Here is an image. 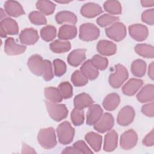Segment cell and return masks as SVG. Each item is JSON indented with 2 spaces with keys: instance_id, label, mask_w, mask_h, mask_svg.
<instances>
[{
  "instance_id": "8fae6325",
  "label": "cell",
  "mask_w": 154,
  "mask_h": 154,
  "mask_svg": "<svg viewBox=\"0 0 154 154\" xmlns=\"http://www.w3.org/2000/svg\"><path fill=\"white\" fill-rule=\"evenodd\" d=\"M138 141V135L133 129L123 132L120 140V147L125 150H129L135 147Z\"/></svg>"
},
{
  "instance_id": "484cf974",
  "label": "cell",
  "mask_w": 154,
  "mask_h": 154,
  "mask_svg": "<svg viewBox=\"0 0 154 154\" xmlns=\"http://www.w3.org/2000/svg\"><path fill=\"white\" fill-rule=\"evenodd\" d=\"M85 140L95 152H97L100 150L102 143V137L100 135L90 132L85 135Z\"/></svg>"
},
{
  "instance_id": "e0dca14e",
  "label": "cell",
  "mask_w": 154,
  "mask_h": 154,
  "mask_svg": "<svg viewBox=\"0 0 154 154\" xmlns=\"http://www.w3.org/2000/svg\"><path fill=\"white\" fill-rule=\"evenodd\" d=\"M4 7L7 14L11 17H17L25 14L21 5L16 1H5Z\"/></svg>"
},
{
  "instance_id": "7a4b0ae2",
  "label": "cell",
  "mask_w": 154,
  "mask_h": 154,
  "mask_svg": "<svg viewBox=\"0 0 154 154\" xmlns=\"http://www.w3.org/2000/svg\"><path fill=\"white\" fill-rule=\"evenodd\" d=\"M45 103L49 116L55 122H60L67 117L68 109L64 104H58L48 100H45Z\"/></svg>"
},
{
  "instance_id": "f5cc1de1",
  "label": "cell",
  "mask_w": 154,
  "mask_h": 154,
  "mask_svg": "<svg viewBox=\"0 0 154 154\" xmlns=\"http://www.w3.org/2000/svg\"><path fill=\"white\" fill-rule=\"evenodd\" d=\"M55 2L58 3H61V4H66V3L70 2V1H55Z\"/></svg>"
},
{
  "instance_id": "9a60e30c",
  "label": "cell",
  "mask_w": 154,
  "mask_h": 154,
  "mask_svg": "<svg viewBox=\"0 0 154 154\" xmlns=\"http://www.w3.org/2000/svg\"><path fill=\"white\" fill-rule=\"evenodd\" d=\"M81 14L85 17L93 18L103 12L101 7L94 2L86 3L81 8Z\"/></svg>"
},
{
  "instance_id": "f907efd6",
  "label": "cell",
  "mask_w": 154,
  "mask_h": 154,
  "mask_svg": "<svg viewBox=\"0 0 154 154\" xmlns=\"http://www.w3.org/2000/svg\"><path fill=\"white\" fill-rule=\"evenodd\" d=\"M62 153H79V152L76 150L73 147H67L63 151Z\"/></svg>"
},
{
  "instance_id": "f35d334b",
  "label": "cell",
  "mask_w": 154,
  "mask_h": 154,
  "mask_svg": "<svg viewBox=\"0 0 154 154\" xmlns=\"http://www.w3.org/2000/svg\"><path fill=\"white\" fill-rule=\"evenodd\" d=\"M119 20V17L114 16H111L108 14H104L99 16L97 20V23L101 27H106L111 24H113Z\"/></svg>"
},
{
  "instance_id": "603a6c76",
  "label": "cell",
  "mask_w": 154,
  "mask_h": 154,
  "mask_svg": "<svg viewBox=\"0 0 154 154\" xmlns=\"http://www.w3.org/2000/svg\"><path fill=\"white\" fill-rule=\"evenodd\" d=\"M77 34V28L74 25H63L58 33V37L61 40H67L74 38Z\"/></svg>"
},
{
  "instance_id": "2e32d148",
  "label": "cell",
  "mask_w": 154,
  "mask_h": 154,
  "mask_svg": "<svg viewBox=\"0 0 154 154\" xmlns=\"http://www.w3.org/2000/svg\"><path fill=\"white\" fill-rule=\"evenodd\" d=\"M103 114V109L98 104L91 105L89 106L87 113L86 123L89 125H94L101 117Z\"/></svg>"
},
{
  "instance_id": "3957f363",
  "label": "cell",
  "mask_w": 154,
  "mask_h": 154,
  "mask_svg": "<svg viewBox=\"0 0 154 154\" xmlns=\"http://www.w3.org/2000/svg\"><path fill=\"white\" fill-rule=\"evenodd\" d=\"M57 133L59 142L62 144H70L75 135V129L70 123L65 121L60 123L57 128Z\"/></svg>"
},
{
  "instance_id": "f546056e",
  "label": "cell",
  "mask_w": 154,
  "mask_h": 154,
  "mask_svg": "<svg viewBox=\"0 0 154 154\" xmlns=\"http://www.w3.org/2000/svg\"><path fill=\"white\" fill-rule=\"evenodd\" d=\"M44 94L45 98L51 102L58 103L62 101L63 97L57 88L49 87L45 88Z\"/></svg>"
},
{
  "instance_id": "60d3db41",
  "label": "cell",
  "mask_w": 154,
  "mask_h": 154,
  "mask_svg": "<svg viewBox=\"0 0 154 154\" xmlns=\"http://www.w3.org/2000/svg\"><path fill=\"white\" fill-rule=\"evenodd\" d=\"M58 89L63 99H67L72 97L73 95V87L69 82L64 81L61 82L58 87Z\"/></svg>"
},
{
  "instance_id": "cb8c5ba5",
  "label": "cell",
  "mask_w": 154,
  "mask_h": 154,
  "mask_svg": "<svg viewBox=\"0 0 154 154\" xmlns=\"http://www.w3.org/2000/svg\"><path fill=\"white\" fill-rule=\"evenodd\" d=\"M94 101L90 96L86 93H82L76 96L73 100L74 106L78 109H84L93 105Z\"/></svg>"
},
{
  "instance_id": "bcb514c9",
  "label": "cell",
  "mask_w": 154,
  "mask_h": 154,
  "mask_svg": "<svg viewBox=\"0 0 154 154\" xmlns=\"http://www.w3.org/2000/svg\"><path fill=\"white\" fill-rule=\"evenodd\" d=\"M141 112L143 114L147 117H152L154 116V104L152 101L150 103H148L143 105L141 108Z\"/></svg>"
},
{
  "instance_id": "ee69618b",
  "label": "cell",
  "mask_w": 154,
  "mask_h": 154,
  "mask_svg": "<svg viewBox=\"0 0 154 154\" xmlns=\"http://www.w3.org/2000/svg\"><path fill=\"white\" fill-rule=\"evenodd\" d=\"M45 69L43 75V78L46 81H51L54 78L52 66L51 62L48 60H45Z\"/></svg>"
},
{
  "instance_id": "8d00e7d4",
  "label": "cell",
  "mask_w": 154,
  "mask_h": 154,
  "mask_svg": "<svg viewBox=\"0 0 154 154\" xmlns=\"http://www.w3.org/2000/svg\"><path fill=\"white\" fill-rule=\"evenodd\" d=\"M91 63L96 69L100 70H104L108 66V60L106 57L96 54L92 57Z\"/></svg>"
},
{
  "instance_id": "ab89813d",
  "label": "cell",
  "mask_w": 154,
  "mask_h": 154,
  "mask_svg": "<svg viewBox=\"0 0 154 154\" xmlns=\"http://www.w3.org/2000/svg\"><path fill=\"white\" fill-rule=\"evenodd\" d=\"M28 18L32 23L36 25H46L47 23L46 18L40 11H34L31 12L28 15Z\"/></svg>"
},
{
  "instance_id": "7dc6e473",
  "label": "cell",
  "mask_w": 154,
  "mask_h": 154,
  "mask_svg": "<svg viewBox=\"0 0 154 154\" xmlns=\"http://www.w3.org/2000/svg\"><path fill=\"white\" fill-rule=\"evenodd\" d=\"M143 143L146 146H152L154 144V131L152 129L148 134L146 135L143 140Z\"/></svg>"
},
{
  "instance_id": "c3c4849f",
  "label": "cell",
  "mask_w": 154,
  "mask_h": 154,
  "mask_svg": "<svg viewBox=\"0 0 154 154\" xmlns=\"http://www.w3.org/2000/svg\"><path fill=\"white\" fill-rule=\"evenodd\" d=\"M148 75L152 80H153V78H154V62L153 61H152L149 66Z\"/></svg>"
},
{
  "instance_id": "d6a6232c",
  "label": "cell",
  "mask_w": 154,
  "mask_h": 154,
  "mask_svg": "<svg viewBox=\"0 0 154 154\" xmlns=\"http://www.w3.org/2000/svg\"><path fill=\"white\" fill-rule=\"evenodd\" d=\"M132 73L137 77H142L145 75L146 70V63L141 59L134 60L131 67Z\"/></svg>"
},
{
  "instance_id": "816d5d0a",
  "label": "cell",
  "mask_w": 154,
  "mask_h": 154,
  "mask_svg": "<svg viewBox=\"0 0 154 154\" xmlns=\"http://www.w3.org/2000/svg\"><path fill=\"white\" fill-rule=\"evenodd\" d=\"M141 4L142 6L144 7H153L154 5V1L153 0H152V1L143 0V1H141Z\"/></svg>"
},
{
  "instance_id": "1f68e13d",
  "label": "cell",
  "mask_w": 154,
  "mask_h": 154,
  "mask_svg": "<svg viewBox=\"0 0 154 154\" xmlns=\"http://www.w3.org/2000/svg\"><path fill=\"white\" fill-rule=\"evenodd\" d=\"M37 9L45 15L52 14L55 10V4L50 1L39 0L37 1L35 4Z\"/></svg>"
},
{
  "instance_id": "8992f818",
  "label": "cell",
  "mask_w": 154,
  "mask_h": 154,
  "mask_svg": "<svg viewBox=\"0 0 154 154\" xmlns=\"http://www.w3.org/2000/svg\"><path fill=\"white\" fill-rule=\"evenodd\" d=\"M105 34L108 38L120 42L126 37V28L123 23L116 22L105 29Z\"/></svg>"
},
{
  "instance_id": "ffe728a7",
  "label": "cell",
  "mask_w": 154,
  "mask_h": 154,
  "mask_svg": "<svg viewBox=\"0 0 154 154\" xmlns=\"http://www.w3.org/2000/svg\"><path fill=\"white\" fill-rule=\"evenodd\" d=\"M85 49H77L72 51L67 57L68 63L73 67L79 66L86 58Z\"/></svg>"
},
{
  "instance_id": "ac0fdd59",
  "label": "cell",
  "mask_w": 154,
  "mask_h": 154,
  "mask_svg": "<svg viewBox=\"0 0 154 154\" xmlns=\"http://www.w3.org/2000/svg\"><path fill=\"white\" fill-rule=\"evenodd\" d=\"M97 51L99 53L105 56L114 55L117 51V46L113 42L106 40H100L97 44Z\"/></svg>"
},
{
  "instance_id": "44dd1931",
  "label": "cell",
  "mask_w": 154,
  "mask_h": 154,
  "mask_svg": "<svg viewBox=\"0 0 154 154\" xmlns=\"http://www.w3.org/2000/svg\"><path fill=\"white\" fill-rule=\"evenodd\" d=\"M118 134L114 130L109 131L105 136L103 150L106 152H112L117 146Z\"/></svg>"
},
{
  "instance_id": "5bb4252c",
  "label": "cell",
  "mask_w": 154,
  "mask_h": 154,
  "mask_svg": "<svg viewBox=\"0 0 154 154\" xmlns=\"http://www.w3.org/2000/svg\"><path fill=\"white\" fill-rule=\"evenodd\" d=\"M26 47L17 44L13 37H8L5 41L4 51L8 55H16L23 54Z\"/></svg>"
},
{
  "instance_id": "7402d4cb",
  "label": "cell",
  "mask_w": 154,
  "mask_h": 154,
  "mask_svg": "<svg viewBox=\"0 0 154 154\" xmlns=\"http://www.w3.org/2000/svg\"><path fill=\"white\" fill-rule=\"evenodd\" d=\"M137 99L141 103L153 101L154 99V85L150 84L143 87L137 94Z\"/></svg>"
},
{
  "instance_id": "7c38bea8",
  "label": "cell",
  "mask_w": 154,
  "mask_h": 154,
  "mask_svg": "<svg viewBox=\"0 0 154 154\" xmlns=\"http://www.w3.org/2000/svg\"><path fill=\"white\" fill-rule=\"evenodd\" d=\"M129 33L135 40L142 42L147 38L149 32L147 28L145 25L136 23L129 26Z\"/></svg>"
},
{
  "instance_id": "83f0119b",
  "label": "cell",
  "mask_w": 154,
  "mask_h": 154,
  "mask_svg": "<svg viewBox=\"0 0 154 154\" xmlns=\"http://www.w3.org/2000/svg\"><path fill=\"white\" fill-rule=\"evenodd\" d=\"M80 70L90 80L96 79L99 75V72L91 64V60H88L83 63L80 68Z\"/></svg>"
},
{
  "instance_id": "681fc988",
  "label": "cell",
  "mask_w": 154,
  "mask_h": 154,
  "mask_svg": "<svg viewBox=\"0 0 154 154\" xmlns=\"http://www.w3.org/2000/svg\"><path fill=\"white\" fill-rule=\"evenodd\" d=\"M22 153H35V152L34 151V150L32 148H31V147L28 146L26 144L23 143Z\"/></svg>"
},
{
  "instance_id": "4316f807",
  "label": "cell",
  "mask_w": 154,
  "mask_h": 154,
  "mask_svg": "<svg viewBox=\"0 0 154 154\" xmlns=\"http://www.w3.org/2000/svg\"><path fill=\"white\" fill-rule=\"evenodd\" d=\"M56 22L58 24L68 23L74 25L78 20L77 16L75 13L69 11H61L55 15Z\"/></svg>"
},
{
  "instance_id": "277c9868",
  "label": "cell",
  "mask_w": 154,
  "mask_h": 154,
  "mask_svg": "<svg viewBox=\"0 0 154 154\" xmlns=\"http://www.w3.org/2000/svg\"><path fill=\"white\" fill-rule=\"evenodd\" d=\"M115 69L114 73L109 76V83L112 87L118 88L127 80L129 75L128 70L122 64H116Z\"/></svg>"
},
{
  "instance_id": "f1b7e54d",
  "label": "cell",
  "mask_w": 154,
  "mask_h": 154,
  "mask_svg": "<svg viewBox=\"0 0 154 154\" xmlns=\"http://www.w3.org/2000/svg\"><path fill=\"white\" fill-rule=\"evenodd\" d=\"M49 47L53 52L61 54L68 52L71 49V45L68 41L56 40L50 43Z\"/></svg>"
},
{
  "instance_id": "5b68a950",
  "label": "cell",
  "mask_w": 154,
  "mask_h": 154,
  "mask_svg": "<svg viewBox=\"0 0 154 154\" xmlns=\"http://www.w3.org/2000/svg\"><path fill=\"white\" fill-rule=\"evenodd\" d=\"M99 29L94 24L85 23L79 27V37L81 40L86 42L93 41L99 36Z\"/></svg>"
},
{
  "instance_id": "9c48e42d",
  "label": "cell",
  "mask_w": 154,
  "mask_h": 154,
  "mask_svg": "<svg viewBox=\"0 0 154 154\" xmlns=\"http://www.w3.org/2000/svg\"><path fill=\"white\" fill-rule=\"evenodd\" d=\"M114 124V119L112 114L105 112L102 115L100 119L94 125V129L100 133L110 131Z\"/></svg>"
},
{
  "instance_id": "4fadbf2b",
  "label": "cell",
  "mask_w": 154,
  "mask_h": 154,
  "mask_svg": "<svg viewBox=\"0 0 154 154\" xmlns=\"http://www.w3.org/2000/svg\"><path fill=\"white\" fill-rule=\"evenodd\" d=\"M39 36L37 31L32 28H27L23 29L19 35L21 43L26 45H32L38 40Z\"/></svg>"
},
{
  "instance_id": "6da1fadb",
  "label": "cell",
  "mask_w": 154,
  "mask_h": 154,
  "mask_svg": "<svg viewBox=\"0 0 154 154\" xmlns=\"http://www.w3.org/2000/svg\"><path fill=\"white\" fill-rule=\"evenodd\" d=\"M37 140L40 145L45 149L54 148L57 144L54 129L52 127L41 129L37 135Z\"/></svg>"
},
{
  "instance_id": "d6986e66",
  "label": "cell",
  "mask_w": 154,
  "mask_h": 154,
  "mask_svg": "<svg viewBox=\"0 0 154 154\" xmlns=\"http://www.w3.org/2000/svg\"><path fill=\"white\" fill-rule=\"evenodd\" d=\"M143 84V81L141 79L131 78L123 86L122 91L126 96H134L142 87Z\"/></svg>"
},
{
  "instance_id": "30bf717a",
  "label": "cell",
  "mask_w": 154,
  "mask_h": 154,
  "mask_svg": "<svg viewBox=\"0 0 154 154\" xmlns=\"http://www.w3.org/2000/svg\"><path fill=\"white\" fill-rule=\"evenodd\" d=\"M135 116V112L134 108L129 105H127L122 108L119 112L117 122L120 126H128L133 122Z\"/></svg>"
},
{
  "instance_id": "74e56055",
  "label": "cell",
  "mask_w": 154,
  "mask_h": 154,
  "mask_svg": "<svg viewBox=\"0 0 154 154\" xmlns=\"http://www.w3.org/2000/svg\"><path fill=\"white\" fill-rule=\"evenodd\" d=\"M70 119L75 126H80L84 122V112L83 109L75 108L71 112Z\"/></svg>"
},
{
  "instance_id": "52a82bcc",
  "label": "cell",
  "mask_w": 154,
  "mask_h": 154,
  "mask_svg": "<svg viewBox=\"0 0 154 154\" xmlns=\"http://www.w3.org/2000/svg\"><path fill=\"white\" fill-rule=\"evenodd\" d=\"M27 65L33 74L37 76H43L45 69V63L40 55L38 54L31 55L28 60Z\"/></svg>"
},
{
  "instance_id": "b9f144b4",
  "label": "cell",
  "mask_w": 154,
  "mask_h": 154,
  "mask_svg": "<svg viewBox=\"0 0 154 154\" xmlns=\"http://www.w3.org/2000/svg\"><path fill=\"white\" fill-rule=\"evenodd\" d=\"M54 67V73L55 76L59 77L63 75L67 70L66 63L61 60L55 59L53 61Z\"/></svg>"
},
{
  "instance_id": "7bdbcfd3",
  "label": "cell",
  "mask_w": 154,
  "mask_h": 154,
  "mask_svg": "<svg viewBox=\"0 0 154 154\" xmlns=\"http://www.w3.org/2000/svg\"><path fill=\"white\" fill-rule=\"evenodd\" d=\"M141 20L143 22L152 25L154 23V9L151 8L144 11L141 14Z\"/></svg>"
},
{
  "instance_id": "d590c367",
  "label": "cell",
  "mask_w": 154,
  "mask_h": 154,
  "mask_svg": "<svg viewBox=\"0 0 154 154\" xmlns=\"http://www.w3.org/2000/svg\"><path fill=\"white\" fill-rule=\"evenodd\" d=\"M71 81L75 86L82 87L88 83V79L81 70H75L71 76Z\"/></svg>"
},
{
  "instance_id": "f6af8a7d",
  "label": "cell",
  "mask_w": 154,
  "mask_h": 154,
  "mask_svg": "<svg viewBox=\"0 0 154 154\" xmlns=\"http://www.w3.org/2000/svg\"><path fill=\"white\" fill-rule=\"evenodd\" d=\"M73 147L76 150H78L79 152V153H85V154L93 153V152L87 146L85 143L82 140H79V141H78L75 142L73 144Z\"/></svg>"
},
{
  "instance_id": "d4e9b609",
  "label": "cell",
  "mask_w": 154,
  "mask_h": 154,
  "mask_svg": "<svg viewBox=\"0 0 154 154\" xmlns=\"http://www.w3.org/2000/svg\"><path fill=\"white\" fill-rule=\"evenodd\" d=\"M120 102V98L118 94L112 93L108 94L103 99L102 105L103 108L109 111H114L119 106Z\"/></svg>"
},
{
  "instance_id": "e575fe53",
  "label": "cell",
  "mask_w": 154,
  "mask_h": 154,
  "mask_svg": "<svg viewBox=\"0 0 154 154\" xmlns=\"http://www.w3.org/2000/svg\"><path fill=\"white\" fill-rule=\"evenodd\" d=\"M105 10L111 14L122 13V6L118 1H106L103 4Z\"/></svg>"
},
{
  "instance_id": "4dcf8cb0",
  "label": "cell",
  "mask_w": 154,
  "mask_h": 154,
  "mask_svg": "<svg viewBox=\"0 0 154 154\" xmlns=\"http://www.w3.org/2000/svg\"><path fill=\"white\" fill-rule=\"evenodd\" d=\"M134 50L135 52L146 58H153L154 57V48L153 46L148 44H137Z\"/></svg>"
},
{
  "instance_id": "836d02e7",
  "label": "cell",
  "mask_w": 154,
  "mask_h": 154,
  "mask_svg": "<svg viewBox=\"0 0 154 154\" xmlns=\"http://www.w3.org/2000/svg\"><path fill=\"white\" fill-rule=\"evenodd\" d=\"M57 29L52 25H47L42 28L40 30V35L42 38L45 42L53 40L56 37Z\"/></svg>"
},
{
  "instance_id": "ba28073f",
  "label": "cell",
  "mask_w": 154,
  "mask_h": 154,
  "mask_svg": "<svg viewBox=\"0 0 154 154\" xmlns=\"http://www.w3.org/2000/svg\"><path fill=\"white\" fill-rule=\"evenodd\" d=\"M0 35L2 38L6 37L7 35H16L19 32L17 23L10 17L2 19L0 22Z\"/></svg>"
}]
</instances>
